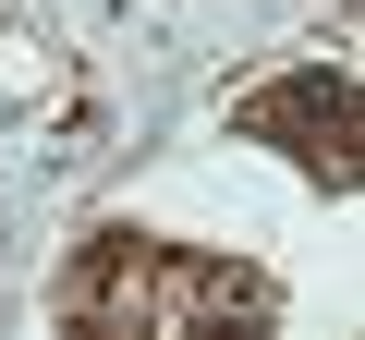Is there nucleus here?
<instances>
[{
	"label": "nucleus",
	"instance_id": "1",
	"mask_svg": "<svg viewBox=\"0 0 365 340\" xmlns=\"http://www.w3.org/2000/svg\"><path fill=\"white\" fill-rule=\"evenodd\" d=\"M244 134H280L304 170H329V183H353V85L329 73V61H304V73H280V85H256L244 110H232Z\"/></svg>",
	"mask_w": 365,
	"mask_h": 340
}]
</instances>
